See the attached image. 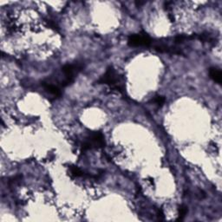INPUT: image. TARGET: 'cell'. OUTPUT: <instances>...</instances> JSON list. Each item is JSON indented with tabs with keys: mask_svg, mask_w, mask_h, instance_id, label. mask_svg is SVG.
I'll list each match as a JSON object with an SVG mask.
<instances>
[{
	"mask_svg": "<svg viewBox=\"0 0 222 222\" xmlns=\"http://www.w3.org/2000/svg\"><path fill=\"white\" fill-rule=\"evenodd\" d=\"M97 83L99 84H108L109 86H111L112 89L118 90L119 92L124 95V90H125L124 84L121 80V77H119V75L116 73L113 67H108L105 74L97 81Z\"/></svg>",
	"mask_w": 222,
	"mask_h": 222,
	"instance_id": "1",
	"label": "cell"
},
{
	"mask_svg": "<svg viewBox=\"0 0 222 222\" xmlns=\"http://www.w3.org/2000/svg\"><path fill=\"white\" fill-rule=\"evenodd\" d=\"M105 145L103 135L101 132H92L83 144L82 151H86L92 148H102Z\"/></svg>",
	"mask_w": 222,
	"mask_h": 222,
	"instance_id": "2",
	"label": "cell"
},
{
	"mask_svg": "<svg viewBox=\"0 0 222 222\" xmlns=\"http://www.w3.org/2000/svg\"><path fill=\"white\" fill-rule=\"evenodd\" d=\"M152 39L146 32L142 31L140 34H133L128 36V43L131 47L147 46L149 47L152 44Z\"/></svg>",
	"mask_w": 222,
	"mask_h": 222,
	"instance_id": "3",
	"label": "cell"
},
{
	"mask_svg": "<svg viewBox=\"0 0 222 222\" xmlns=\"http://www.w3.org/2000/svg\"><path fill=\"white\" fill-rule=\"evenodd\" d=\"M209 76L214 82H216L217 84H220L222 83V73L220 70H219L217 68H210Z\"/></svg>",
	"mask_w": 222,
	"mask_h": 222,
	"instance_id": "4",
	"label": "cell"
},
{
	"mask_svg": "<svg viewBox=\"0 0 222 222\" xmlns=\"http://www.w3.org/2000/svg\"><path fill=\"white\" fill-rule=\"evenodd\" d=\"M43 86L44 87V89L47 90L50 94H51L54 97H59L62 95L61 90L56 86H54V85H51V84H44V83L43 84Z\"/></svg>",
	"mask_w": 222,
	"mask_h": 222,
	"instance_id": "5",
	"label": "cell"
},
{
	"mask_svg": "<svg viewBox=\"0 0 222 222\" xmlns=\"http://www.w3.org/2000/svg\"><path fill=\"white\" fill-rule=\"evenodd\" d=\"M187 212H188V209H187L186 206H184V205L180 206L179 207V217H178V219L176 220L177 221H182L184 220L185 216L186 215Z\"/></svg>",
	"mask_w": 222,
	"mask_h": 222,
	"instance_id": "6",
	"label": "cell"
},
{
	"mask_svg": "<svg viewBox=\"0 0 222 222\" xmlns=\"http://www.w3.org/2000/svg\"><path fill=\"white\" fill-rule=\"evenodd\" d=\"M70 173L72 175H74L75 177H80V176H84V172L82 170H80L76 166H70Z\"/></svg>",
	"mask_w": 222,
	"mask_h": 222,
	"instance_id": "7",
	"label": "cell"
},
{
	"mask_svg": "<svg viewBox=\"0 0 222 222\" xmlns=\"http://www.w3.org/2000/svg\"><path fill=\"white\" fill-rule=\"evenodd\" d=\"M152 102H155V104H157L158 106H162L165 102H166V98L164 97V96H155L153 99H152Z\"/></svg>",
	"mask_w": 222,
	"mask_h": 222,
	"instance_id": "8",
	"label": "cell"
},
{
	"mask_svg": "<svg viewBox=\"0 0 222 222\" xmlns=\"http://www.w3.org/2000/svg\"><path fill=\"white\" fill-rule=\"evenodd\" d=\"M186 39H189V36H185V35H178L174 37V43H183Z\"/></svg>",
	"mask_w": 222,
	"mask_h": 222,
	"instance_id": "9",
	"label": "cell"
},
{
	"mask_svg": "<svg viewBox=\"0 0 222 222\" xmlns=\"http://www.w3.org/2000/svg\"><path fill=\"white\" fill-rule=\"evenodd\" d=\"M48 24L50 25V27H51V28H53L54 30H58L59 29H58V26L56 25V24H55L54 22L53 21H51V20H49L48 21Z\"/></svg>",
	"mask_w": 222,
	"mask_h": 222,
	"instance_id": "10",
	"label": "cell"
},
{
	"mask_svg": "<svg viewBox=\"0 0 222 222\" xmlns=\"http://www.w3.org/2000/svg\"><path fill=\"white\" fill-rule=\"evenodd\" d=\"M158 220H164V213H163V211L162 209L158 211Z\"/></svg>",
	"mask_w": 222,
	"mask_h": 222,
	"instance_id": "11",
	"label": "cell"
},
{
	"mask_svg": "<svg viewBox=\"0 0 222 222\" xmlns=\"http://www.w3.org/2000/svg\"><path fill=\"white\" fill-rule=\"evenodd\" d=\"M145 3V1H143V2H142V1H139V2H136L135 4H136V5H144Z\"/></svg>",
	"mask_w": 222,
	"mask_h": 222,
	"instance_id": "12",
	"label": "cell"
}]
</instances>
